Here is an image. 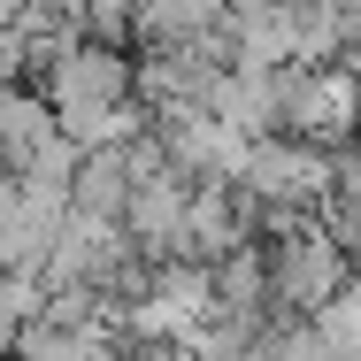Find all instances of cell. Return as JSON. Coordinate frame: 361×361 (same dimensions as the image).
Listing matches in <instances>:
<instances>
[{
    "label": "cell",
    "instance_id": "6da1fadb",
    "mask_svg": "<svg viewBox=\"0 0 361 361\" xmlns=\"http://www.w3.org/2000/svg\"><path fill=\"white\" fill-rule=\"evenodd\" d=\"M338 292H354V262L331 246V231H323V223L269 238V300H277V315H285V323H315Z\"/></svg>",
    "mask_w": 361,
    "mask_h": 361
},
{
    "label": "cell",
    "instance_id": "7a4b0ae2",
    "mask_svg": "<svg viewBox=\"0 0 361 361\" xmlns=\"http://www.w3.org/2000/svg\"><path fill=\"white\" fill-rule=\"evenodd\" d=\"M131 192H139V177H131L123 146H100V154H85V169H77L70 216H77V223H100V231H123V216H131Z\"/></svg>",
    "mask_w": 361,
    "mask_h": 361
},
{
    "label": "cell",
    "instance_id": "3957f363",
    "mask_svg": "<svg viewBox=\"0 0 361 361\" xmlns=\"http://www.w3.org/2000/svg\"><path fill=\"white\" fill-rule=\"evenodd\" d=\"M62 139V123H54V108L39 100V85H0V154L16 161V169H31V154L39 146Z\"/></svg>",
    "mask_w": 361,
    "mask_h": 361
}]
</instances>
